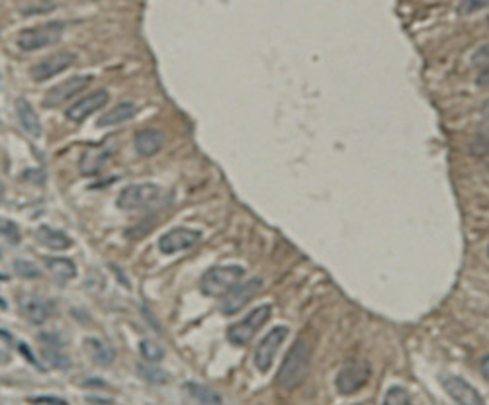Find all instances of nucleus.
<instances>
[{"label": "nucleus", "mask_w": 489, "mask_h": 405, "mask_svg": "<svg viewBox=\"0 0 489 405\" xmlns=\"http://www.w3.org/2000/svg\"><path fill=\"white\" fill-rule=\"evenodd\" d=\"M310 366H312V347L305 339H298L290 347L288 354L280 366L278 374H276V386L286 392L296 390L308 378Z\"/></svg>", "instance_id": "f257e3e1"}, {"label": "nucleus", "mask_w": 489, "mask_h": 405, "mask_svg": "<svg viewBox=\"0 0 489 405\" xmlns=\"http://www.w3.org/2000/svg\"><path fill=\"white\" fill-rule=\"evenodd\" d=\"M244 276L243 267L227 264V267H213L202 276V292L210 298H225L227 294L239 286Z\"/></svg>", "instance_id": "f03ea898"}, {"label": "nucleus", "mask_w": 489, "mask_h": 405, "mask_svg": "<svg viewBox=\"0 0 489 405\" xmlns=\"http://www.w3.org/2000/svg\"><path fill=\"white\" fill-rule=\"evenodd\" d=\"M65 24L63 22H47L42 26H35L30 30H24L16 37V44L22 51H37L49 45H55L63 34H65Z\"/></svg>", "instance_id": "7ed1b4c3"}, {"label": "nucleus", "mask_w": 489, "mask_h": 405, "mask_svg": "<svg viewBox=\"0 0 489 405\" xmlns=\"http://www.w3.org/2000/svg\"><path fill=\"white\" fill-rule=\"evenodd\" d=\"M270 315H272V305H258L251 314H247V317H243L241 321H237L227 329V339L237 347L249 345L256 335V331L270 319Z\"/></svg>", "instance_id": "20e7f679"}, {"label": "nucleus", "mask_w": 489, "mask_h": 405, "mask_svg": "<svg viewBox=\"0 0 489 405\" xmlns=\"http://www.w3.org/2000/svg\"><path fill=\"white\" fill-rule=\"evenodd\" d=\"M370 374H372V366L368 360H353L345 364L341 372L337 374V390L339 394L350 395L356 394L358 390H362L370 380Z\"/></svg>", "instance_id": "39448f33"}, {"label": "nucleus", "mask_w": 489, "mask_h": 405, "mask_svg": "<svg viewBox=\"0 0 489 405\" xmlns=\"http://www.w3.org/2000/svg\"><path fill=\"white\" fill-rule=\"evenodd\" d=\"M161 198V188L157 184H134L120 192L118 208L123 212H139L153 206Z\"/></svg>", "instance_id": "423d86ee"}, {"label": "nucleus", "mask_w": 489, "mask_h": 405, "mask_svg": "<svg viewBox=\"0 0 489 405\" xmlns=\"http://www.w3.org/2000/svg\"><path fill=\"white\" fill-rule=\"evenodd\" d=\"M290 329L286 325H276L274 329H270L267 337L263 339L258 345H256L255 350V366L260 372H267L272 362L276 359L278 354L280 347L284 345V341L288 339Z\"/></svg>", "instance_id": "0eeeda50"}, {"label": "nucleus", "mask_w": 489, "mask_h": 405, "mask_svg": "<svg viewBox=\"0 0 489 405\" xmlns=\"http://www.w3.org/2000/svg\"><path fill=\"white\" fill-rule=\"evenodd\" d=\"M202 239V233L198 229H190V227H177L170 229L168 233L159 239V249L165 255H175L180 251L192 249Z\"/></svg>", "instance_id": "6e6552de"}, {"label": "nucleus", "mask_w": 489, "mask_h": 405, "mask_svg": "<svg viewBox=\"0 0 489 405\" xmlns=\"http://www.w3.org/2000/svg\"><path fill=\"white\" fill-rule=\"evenodd\" d=\"M73 63H75V53H73V51H57L53 55L42 59L39 63H35L30 73H32L34 80H39V82H42V80L57 77L59 73H63V71L71 67Z\"/></svg>", "instance_id": "1a4fd4ad"}, {"label": "nucleus", "mask_w": 489, "mask_h": 405, "mask_svg": "<svg viewBox=\"0 0 489 405\" xmlns=\"http://www.w3.org/2000/svg\"><path fill=\"white\" fill-rule=\"evenodd\" d=\"M260 288H263L260 278H253V280H247L235 286L233 290L227 294V298H223L222 312L227 315L237 314L239 309H243L244 305L251 302V298H255L256 294L260 292Z\"/></svg>", "instance_id": "9d476101"}, {"label": "nucleus", "mask_w": 489, "mask_h": 405, "mask_svg": "<svg viewBox=\"0 0 489 405\" xmlns=\"http://www.w3.org/2000/svg\"><path fill=\"white\" fill-rule=\"evenodd\" d=\"M108 100H110V94H108L106 90H96V92H92V94L82 96V98L75 102L73 106H69L65 116H67L71 122H85L92 114L102 110V108L108 104Z\"/></svg>", "instance_id": "9b49d317"}, {"label": "nucleus", "mask_w": 489, "mask_h": 405, "mask_svg": "<svg viewBox=\"0 0 489 405\" xmlns=\"http://www.w3.org/2000/svg\"><path fill=\"white\" fill-rule=\"evenodd\" d=\"M90 80H92L90 77H71V79L59 82L53 89L47 90V94H45L44 98V106H47V108H55V106L65 104L69 98H73L75 94H78V92H82V90L87 89L90 84Z\"/></svg>", "instance_id": "f8f14e48"}, {"label": "nucleus", "mask_w": 489, "mask_h": 405, "mask_svg": "<svg viewBox=\"0 0 489 405\" xmlns=\"http://www.w3.org/2000/svg\"><path fill=\"white\" fill-rule=\"evenodd\" d=\"M443 386L445 390L448 392V395L462 405H479L483 404V397L479 395V392L472 386L468 384L464 378L460 376H446L443 380Z\"/></svg>", "instance_id": "ddd939ff"}, {"label": "nucleus", "mask_w": 489, "mask_h": 405, "mask_svg": "<svg viewBox=\"0 0 489 405\" xmlns=\"http://www.w3.org/2000/svg\"><path fill=\"white\" fill-rule=\"evenodd\" d=\"M163 143H165V137H163L161 132H157V129H143V132H139V134L134 137L135 153L141 155V157H151V155H155L157 151L163 147Z\"/></svg>", "instance_id": "4468645a"}, {"label": "nucleus", "mask_w": 489, "mask_h": 405, "mask_svg": "<svg viewBox=\"0 0 489 405\" xmlns=\"http://www.w3.org/2000/svg\"><path fill=\"white\" fill-rule=\"evenodd\" d=\"M22 312L24 315L32 321V323H44L49 319L51 315V305L47 300L39 298V296H28L22 300Z\"/></svg>", "instance_id": "2eb2a0df"}, {"label": "nucleus", "mask_w": 489, "mask_h": 405, "mask_svg": "<svg viewBox=\"0 0 489 405\" xmlns=\"http://www.w3.org/2000/svg\"><path fill=\"white\" fill-rule=\"evenodd\" d=\"M110 147H90L89 151L80 157V170H82V174H96L104 167V163L110 159Z\"/></svg>", "instance_id": "dca6fc26"}, {"label": "nucleus", "mask_w": 489, "mask_h": 405, "mask_svg": "<svg viewBox=\"0 0 489 405\" xmlns=\"http://www.w3.org/2000/svg\"><path fill=\"white\" fill-rule=\"evenodd\" d=\"M45 267L51 272V276L55 278L59 284H65V282L73 280L77 276V269H75V262L65 257H47L45 259Z\"/></svg>", "instance_id": "f3484780"}, {"label": "nucleus", "mask_w": 489, "mask_h": 405, "mask_svg": "<svg viewBox=\"0 0 489 405\" xmlns=\"http://www.w3.org/2000/svg\"><path fill=\"white\" fill-rule=\"evenodd\" d=\"M37 241L47 249H53V251H63V249L71 247V239H69L63 231H59L55 227H49V225H42L37 227L35 231Z\"/></svg>", "instance_id": "a211bd4d"}, {"label": "nucleus", "mask_w": 489, "mask_h": 405, "mask_svg": "<svg viewBox=\"0 0 489 405\" xmlns=\"http://www.w3.org/2000/svg\"><path fill=\"white\" fill-rule=\"evenodd\" d=\"M85 347H87V352L90 354V359L94 360L96 364H100V366H110L114 359H116L114 349H112L110 345H106L104 341H100V339H87Z\"/></svg>", "instance_id": "6ab92c4d"}, {"label": "nucleus", "mask_w": 489, "mask_h": 405, "mask_svg": "<svg viewBox=\"0 0 489 405\" xmlns=\"http://www.w3.org/2000/svg\"><path fill=\"white\" fill-rule=\"evenodd\" d=\"M16 110H18V118H20V124H22V127L28 132L30 135H37L42 134V124H39V118H37V114H35V110L32 108V104L28 100H24V98H20V100L16 102Z\"/></svg>", "instance_id": "aec40b11"}, {"label": "nucleus", "mask_w": 489, "mask_h": 405, "mask_svg": "<svg viewBox=\"0 0 489 405\" xmlns=\"http://www.w3.org/2000/svg\"><path fill=\"white\" fill-rule=\"evenodd\" d=\"M135 116V106L132 104V102H122V104H118L114 110H110V112H106L104 116H100L98 118V127H110V125H118V124H123V122H127L130 118H134Z\"/></svg>", "instance_id": "412c9836"}, {"label": "nucleus", "mask_w": 489, "mask_h": 405, "mask_svg": "<svg viewBox=\"0 0 489 405\" xmlns=\"http://www.w3.org/2000/svg\"><path fill=\"white\" fill-rule=\"evenodd\" d=\"M184 390H186V394H188L190 397L198 399L200 404H222L223 402L222 395L215 394L211 388H208V386H202V384L188 382L186 386H184Z\"/></svg>", "instance_id": "4be33fe9"}, {"label": "nucleus", "mask_w": 489, "mask_h": 405, "mask_svg": "<svg viewBox=\"0 0 489 405\" xmlns=\"http://www.w3.org/2000/svg\"><path fill=\"white\" fill-rule=\"evenodd\" d=\"M44 339V357L47 362H51L57 368H67L69 366V357H65L61 352V345L53 343V337H42Z\"/></svg>", "instance_id": "5701e85b"}, {"label": "nucleus", "mask_w": 489, "mask_h": 405, "mask_svg": "<svg viewBox=\"0 0 489 405\" xmlns=\"http://www.w3.org/2000/svg\"><path fill=\"white\" fill-rule=\"evenodd\" d=\"M139 350H141V354H143V359L153 362V364L165 357V350L161 349L157 343H153V341H141V343H139Z\"/></svg>", "instance_id": "b1692460"}, {"label": "nucleus", "mask_w": 489, "mask_h": 405, "mask_svg": "<svg viewBox=\"0 0 489 405\" xmlns=\"http://www.w3.org/2000/svg\"><path fill=\"white\" fill-rule=\"evenodd\" d=\"M386 405H411V395L407 390L403 388H391L388 394H386V399H384Z\"/></svg>", "instance_id": "393cba45"}, {"label": "nucleus", "mask_w": 489, "mask_h": 405, "mask_svg": "<svg viewBox=\"0 0 489 405\" xmlns=\"http://www.w3.org/2000/svg\"><path fill=\"white\" fill-rule=\"evenodd\" d=\"M488 6L489 0H460L456 12H458L460 16H470V14H476V12L488 8Z\"/></svg>", "instance_id": "a878e982"}, {"label": "nucleus", "mask_w": 489, "mask_h": 405, "mask_svg": "<svg viewBox=\"0 0 489 405\" xmlns=\"http://www.w3.org/2000/svg\"><path fill=\"white\" fill-rule=\"evenodd\" d=\"M139 372H141V376H143L147 382H153V384H165L168 380L167 374L163 370H159V368H155V366H145V364H141L139 366Z\"/></svg>", "instance_id": "bb28decb"}, {"label": "nucleus", "mask_w": 489, "mask_h": 405, "mask_svg": "<svg viewBox=\"0 0 489 405\" xmlns=\"http://www.w3.org/2000/svg\"><path fill=\"white\" fill-rule=\"evenodd\" d=\"M2 237H4L8 243H12V245H16V243L22 239L18 225L14 224V222H10V219H4V222H2Z\"/></svg>", "instance_id": "cd10ccee"}, {"label": "nucleus", "mask_w": 489, "mask_h": 405, "mask_svg": "<svg viewBox=\"0 0 489 405\" xmlns=\"http://www.w3.org/2000/svg\"><path fill=\"white\" fill-rule=\"evenodd\" d=\"M16 272L22 278H37L39 276V270L35 269V264L30 260H16Z\"/></svg>", "instance_id": "c85d7f7f"}, {"label": "nucleus", "mask_w": 489, "mask_h": 405, "mask_svg": "<svg viewBox=\"0 0 489 405\" xmlns=\"http://www.w3.org/2000/svg\"><path fill=\"white\" fill-rule=\"evenodd\" d=\"M472 61H474V65H478V67H489V44L481 45L478 51L474 53Z\"/></svg>", "instance_id": "c756f323"}, {"label": "nucleus", "mask_w": 489, "mask_h": 405, "mask_svg": "<svg viewBox=\"0 0 489 405\" xmlns=\"http://www.w3.org/2000/svg\"><path fill=\"white\" fill-rule=\"evenodd\" d=\"M32 404H67V399H61V397H53V395H35V397H30Z\"/></svg>", "instance_id": "7c9ffc66"}, {"label": "nucleus", "mask_w": 489, "mask_h": 405, "mask_svg": "<svg viewBox=\"0 0 489 405\" xmlns=\"http://www.w3.org/2000/svg\"><path fill=\"white\" fill-rule=\"evenodd\" d=\"M476 82H478V87H489V67H486L479 73Z\"/></svg>", "instance_id": "2f4dec72"}, {"label": "nucleus", "mask_w": 489, "mask_h": 405, "mask_svg": "<svg viewBox=\"0 0 489 405\" xmlns=\"http://www.w3.org/2000/svg\"><path fill=\"white\" fill-rule=\"evenodd\" d=\"M479 370H481V374H483V378H486V380H489V354L486 357V359L481 360V364H479Z\"/></svg>", "instance_id": "473e14b6"}, {"label": "nucleus", "mask_w": 489, "mask_h": 405, "mask_svg": "<svg viewBox=\"0 0 489 405\" xmlns=\"http://www.w3.org/2000/svg\"><path fill=\"white\" fill-rule=\"evenodd\" d=\"M92 404H112V399H104V397H90Z\"/></svg>", "instance_id": "72a5a7b5"}, {"label": "nucleus", "mask_w": 489, "mask_h": 405, "mask_svg": "<svg viewBox=\"0 0 489 405\" xmlns=\"http://www.w3.org/2000/svg\"><path fill=\"white\" fill-rule=\"evenodd\" d=\"M481 139H483V143H488L489 145V125L483 129V134H481Z\"/></svg>", "instance_id": "f704fd0d"}, {"label": "nucleus", "mask_w": 489, "mask_h": 405, "mask_svg": "<svg viewBox=\"0 0 489 405\" xmlns=\"http://www.w3.org/2000/svg\"><path fill=\"white\" fill-rule=\"evenodd\" d=\"M488 26H489V18H488Z\"/></svg>", "instance_id": "c9c22d12"}]
</instances>
